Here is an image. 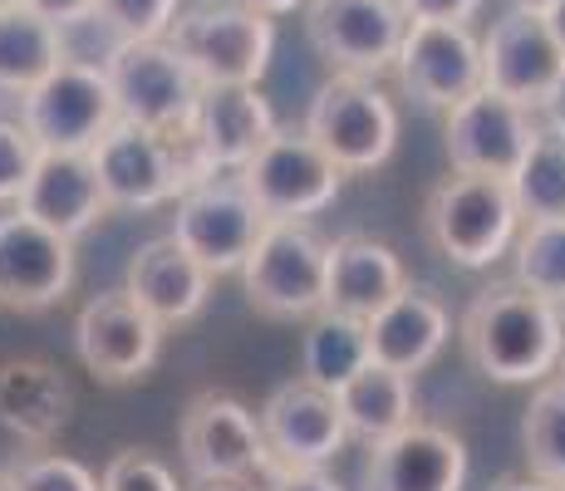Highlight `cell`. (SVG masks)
<instances>
[{
    "label": "cell",
    "instance_id": "obj_38",
    "mask_svg": "<svg viewBox=\"0 0 565 491\" xmlns=\"http://www.w3.org/2000/svg\"><path fill=\"white\" fill-rule=\"evenodd\" d=\"M25 6H35L45 20L64 30H79V25H94V10H99V0H25Z\"/></svg>",
    "mask_w": 565,
    "mask_h": 491
},
{
    "label": "cell",
    "instance_id": "obj_9",
    "mask_svg": "<svg viewBox=\"0 0 565 491\" xmlns=\"http://www.w3.org/2000/svg\"><path fill=\"white\" fill-rule=\"evenodd\" d=\"M236 178L246 182V192L256 196V206L270 222H315L340 202L350 172L315 143L306 128H276L266 148Z\"/></svg>",
    "mask_w": 565,
    "mask_h": 491
},
{
    "label": "cell",
    "instance_id": "obj_45",
    "mask_svg": "<svg viewBox=\"0 0 565 491\" xmlns=\"http://www.w3.org/2000/svg\"><path fill=\"white\" fill-rule=\"evenodd\" d=\"M556 378H565V354H561V369H556Z\"/></svg>",
    "mask_w": 565,
    "mask_h": 491
},
{
    "label": "cell",
    "instance_id": "obj_18",
    "mask_svg": "<svg viewBox=\"0 0 565 491\" xmlns=\"http://www.w3.org/2000/svg\"><path fill=\"white\" fill-rule=\"evenodd\" d=\"M260 433L280 467H330L354 442L340 398L300 374L260 403Z\"/></svg>",
    "mask_w": 565,
    "mask_h": 491
},
{
    "label": "cell",
    "instance_id": "obj_26",
    "mask_svg": "<svg viewBox=\"0 0 565 491\" xmlns=\"http://www.w3.org/2000/svg\"><path fill=\"white\" fill-rule=\"evenodd\" d=\"M64 35L70 30L45 20L25 0H6L0 6V94H25L64 60Z\"/></svg>",
    "mask_w": 565,
    "mask_h": 491
},
{
    "label": "cell",
    "instance_id": "obj_48",
    "mask_svg": "<svg viewBox=\"0 0 565 491\" xmlns=\"http://www.w3.org/2000/svg\"><path fill=\"white\" fill-rule=\"evenodd\" d=\"M561 491H565V487H561Z\"/></svg>",
    "mask_w": 565,
    "mask_h": 491
},
{
    "label": "cell",
    "instance_id": "obj_13",
    "mask_svg": "<svg viewBox=\"0 0 565 491\" xmlns=\"http://www.w3.org/2000/svg\"><path fill=\"white\" fill-rule=\"evenodd\" d=\"M168 330L128 290H104L74 320V354L84 374L104 388H128L148 378L162 359Z\"/></svg>",
    "mask_w": 565,
    "mask_h": 491
},
{
    "label": "cell",
    "instance_id": "obj_41",
    "mask_svg": "<svg viewBox=\"0 0 565 491\" xmlns=\"http://www.w3.org/2000/svg\"><path fill=\"white\" fill-rule=\"evenodd\" d=\"M487 491H561L556 482H541V477H502V482H497V487H487Z\"/></svg>",
    "mask_w": 565,
    "mask_h": 491
},
{
    "label": "cell",
    "instance_id": "obj_12",
    "mask_svg": "<svg viewBox=\"0 0 565 491\" xmlns=\"http://www.w3.org/2000/svg\"><path fill=\"white\" fill-rule=\"evenodd\" d=\"M300 25L315 60L330 74H394L398 45L408 35V15L398 0H306Z\"/></svg>",
    "mask_w": 565,
    "mask_h": 491
},
{
    "label": "cell",
    "instance_id": "obj_7",
    "mask_svg": "<svg viewBox=\"0 0 565 491\" xmlns=\"http://www.w3.org/2000/svg\"><path fill=\"white\" fill-rule=\"evenodd\" d=\"M178 452L188 482H222V477H242V482H266L276 472V457L260 433V413L242 403L236 393L206 388L182 408L178 423Z\"/></svg>",
    "mask_w": 565,
    "mask_h": 491
},
{
    "label": "cell",
    "instance_id": "obj_17",
    "mask_svg": "<svg viewBox=\"0 0 565 491\" xmlns=\"http://www.w3.org/2000/svg\"><path fill=\"white\" fill-rule=\"evenodd\" d=\"M536 128H541L536 108L516 104V98L497 89H477L452 114H443V152H448V168L458 172H487V178L512 182Z\"/></svg>",
    "mask_w": 565,
    "mask_h": 491
},
{
    "label": "cell",
    "instance_id": "obj_39",
    "mask_svg": "<svg viewBox=\"0 0 565 491\" xmlns=\"http://www.w3.org/2000/svg\"><path fill=\"white\" fill-rule=\"evenodd\" d=\"M541 124H551V128H561L565 134V70H561L556 89L546 94V104H541Z\"/></svg>",
    "mask_w": 565,
    "mask_h": 491
},
{
    "label": "cell",
    "instance_id": "obj_27",
    "mask_svg": "<svg viewBox=\"0 0 565 491\" xmlns=\"http://www.w3.org/2000/svg\"><path fill=\"white\" fill-rule=\"evenodd\" d=\"M340 413L350 423V438L354 442H384L394 438L398 428H408L418 418V403H413V374L404 369H388V364H369L350 378L340 393Z\"/></svg>",
    "mask_w": 565,
    "mask_h": 491
},
{
    "label": "cell",
    "instance_id": "obj_36",
    "mask_svg": "<svg viewBox=\"0 0 565 491\" xmlns=\"http://www.w3.org/2000/svg\"><path fill=\"white\" fill-rule=\"evenodd\" d=\"M408 20H452V25H472L487 10V0H398Z\"/></svg>",
    "mask_w": 565,
    "mask_h": 491
},
{
    "label": "cell",
    "instance_id": "obj_32",
    "mask_svg": "<svg viewBox=\"0 0 565 491\" xmlns=\"http://www.w3.org/2000/svg\"><path fill=\"white\" fill-rule=\"evenodd\" d=\"M178 15L182 0H99L94 25H104L114 40H162Z\"/></svg>",
    "mask_w": 565,
    "mask_h": 491
},
{
    "label": "cell",
    "instance_id": "obj_14",
    "mask_svg": "<svg viewBox=\"0 0 565 491\" xmlns=\"http://www.w3.org/2000/svg\"><path fill=\"white\" fill-rule=\"evenodd\" d=\"M394 84L408 104L428 114H452L482 89V35L452 20H408L394 60Z\"/></svg>",
    "mask_w": 565,
    "mask_h": 491
},
{
    "label": "cell",
    "instance_id": "obj_19",
    "mask_svg": "<svg viewBox=\"0 0 565 491\" xmlns=\"http://www.w3.org/2000/svg\"><path fill=\"white\" fill-rule=\"evenodd\" d=\"M467 442L452 428L413 418L394 438L369 442L364 457V491H462L467 487Z\"/></svg>",
    "mask_w": 565,
    "mask_h": 491
},
{
    "label": "cell",
    "instance_id": "obj_37",
    "mask_svg": "<svg viewBox=\"0 0 565 491\" xmlns=\"http://www.w3.org/2000/svg\"><path fill=\"white\" fill-rule=\"evenodd\" d=\"M266 491H344L324 467H276L266 477Z\"/></svg>",
    "mask_w": 565,
    "mask_h": 491
},
{
    "label": "cell",
    "instance_id": "obj_28",
    "mask_svg": "<svg viewBox=\"0 0 565 491\" xmlns=\"http://www.w3.org/2000/svg\"><path fill=\"white\" fill-rule=\"evenodd\" d=\"M369 364H374L369 320L344 314V310H330V305L306 320V330H300V378L340 393Z\"/></svg>",
    "mask_w": 565,
    "mask_h": 491
},
{
    "label": "cell",
    "instance_id": "obj_47",
    "mask_svg": "<svg viewBox=\"0 0 565 491\" xmlns=\"http://www.w3.org/2000/svg\"><path fill=\"white\" fill-rule=\"evenodd\" d=\"M536 6H541V0H536Z\"/></svg>",
    "mask_w": 565,
    "mask_h": 491
},
{
    "label": "cell",
    "instance_id": "obj_29",
    "mask_svg": "<svg viewBox=\"0 0 565 491\" xmlns=\"http://www.w3.org/2000/svg\"><path fill=\"white\" fill-rule=\"evenodd\" d=\"M521 222H565V134L551 124L536 128L526 158L512 172Z\"/></svg>",
    "mask_w": 565,
    "mask_h": 491
},
{
    "label": "cell",
    "instance_id": "obj_40",
    "mask_svg": "<svg viewBox=\"0 0 565 491\" xmlns=\"http://www.w3.org/2000/svg\"><path fill=\"white\" fill-rule=\"evenodd\" d=\"M242 6L260 10V15H270V20H286V15H296V10H306V0H242Z\"/></svg>",
    "mask_w": 565,
    "mask_h": 491
},
{
    "label": "cell",
    "instance_id": "obj_2",
    "mask_svg": "<svg viewBox=\"0 0 565 491\" xmlns=\"http://www.w3.org/2000/svg\"><path fill=\"white\" fill-rule=\"evenodd\" d=\"M89 152H94V168H99V182L114 212H158V206L178 202L188 188L216 178V168L206 162L192 124L162 134V128L118 118Z\"/></svg>",
    "mask_w": 565,
    "mask_h": 491
},
{
    "label": "cell",
    "instance_id": "obj_24",
    "mask_svg": "<svg viewBox=\"0 0 565 491\" xmlns=\"http://www.w3.org/2000/svg\"><path fill=\"white\" fill-rule=\"evenodd\" d=\"M404 286H408V270L394 246L374 242L364 232L330 242V266H324V305L330 310L374 320L394 295H404Z\"/></svg>",
    "mask_w": 565,
    "mask_h": 491
},
{
    "label": "cell",
    "instance_id": "obj_35",
    "mask_svg": "<svg viewBox=\"0 0 565 491\" xmlns=\"http://www.w3.org/2000/svg\"><path fill=\"white\" fill-rule=\"evenodd\" d=\"M40 148L35 134L25 128V118L20 114H0V206L6 202H20V192H25L30 172H35L40 162Z\"/></svg>",
    "mask_w": 565,
    "mask_h": 491
},
{
    "label": "cell",
    "instance_id": "obj_6",
    "mask_svg": "<svg viewBox=\"0 0 565 491\" xmlns=\"http://www.w3.org/2000/svg\"><path fill=\"white\" fill-rule=\"evenodd\" d=\"M168 40L202 84H260L276 60V20L242 0H202L172 20Z\"/></svg>",
    "mask_w": 565,
    "mask_h": 491
},
{
    "label": "cell",
    "instance_id": "obj_33",
    "mask_svg": "<svg viewBox=\"0 0 565 491\" xmlns=\"http://www.w3.org/2000/svg\"><path fill=\"white\" fill-rule=\"evenodd\" d=\"M6 477L15 491H99V472L84 467L79 457H64V452L25 457V462L10 467Z\"/></svg>",
    "mask_w": 565,
    "mask_h": 491
},
{
    "label": "cell",
    "instance_id": "obj_21",
    "mask_svg": "<svg viewBox=\"0 0 565 491\" xmlns=\"http://www.w3.org/2000/svg\"><path fill=\"white\" fill-rule=\"evenodd\" d=\"M20 212L35 222L54 226L64 236H89L114 206L94 168V152H40L35 172H30L25 192H20Z\"/></svg>",
    "mask_w": 565,
    "mask_h": 491
},
{
    "label": "cell",
    "instance_id": "obj_25",
    "mask_svg": "<svg viewBox=\"0 0 565 491\" xmlns=\"http://www.w3.org/2000/svg\"><path fill=\"white\" fill-rule=\"evenodd\" d=\"M74 418V388L50 359L0 364V428L30 447H50Z\"/></svg>",
    "mask_w": 565,
    "mask_h": 491
},
{
    "label": "cell",
    "instance_id": "obj_15",
    "mask_svg": "<svg viewBox=\"0 0 565 491\" xmlns=\"http://www.w3.org/2000/svg\"><path fill=\"white\" fill-rule=\"evenodd\" d=\"M565 50L536 0H512L482 35V89H497L516 104L536 108L556 89Z\"/></svg>",
    "mask_w": 565,
    "mask_h": 491
},
{
    "label": "cell",
    "instance_id": "obj_44",
    "mask_svg": "<svg viewBox=\"0 0 565 491\" xmlns=\"http://www.w3.org/2000/svg\"><path fill=\"white\" fill-rule=\"evenodd\" d=\"M0 491H15V487H10V477H6V472H0Z\"/></svg>",
    "mask_w": 565,
    "mask_h": 491
},
{
    "label": "cell",
    "instance_id": "obj_42",
    "mask_svg": "<svg viewBox=\"0 0 565 491\" xmlns=\"http://www.w3.org/2000/svg\"><path fill=\"white\" fill-rule=\"evenodd\" d=\"M192 491H266V482H242V477H222V482H198Z\"/></svg>",
    "mask_w": 565,
    "mask_h": 491
},
{
    "label": "cell",
    "instance_id": "obj_46",
    "mask_svg": "<svg viewBox=\"0 0 565 491\" xmlns=\"http://www.w3.org/2000/svg\"><path fill=\"white\" fill-rule=\"evenodd\" d=\"M0 6H6V0H0Z\"/></svg>",
    "mask_w": 565,
    "mask_h": 491
},
{
    "label": "cell",
    "instance_id": "obj_4",
    "mask_svg": "<svg viewBox=\"0 0 565 491\" xmlns=\"http://www.w3.org/2000/svg\"><path fill=\"white\" fill-rule=\"evenodd\" d=\"M324 266L330 242L315 232V222H266L242 266V295L260 320L306 324L324 310Z\"/></svg>",
    "mask_w": 565,
    "mask_h": 491
},
{
    "label": "cell",
    "instance_id": "obj_22",
    "mask_svg": "<svg viewBox=\"0 0 565 491\" xmlns=\"http://www.w3.org/2000/svg\"><path fill=\"white\" fill-rule=\"evenodd\" d=\"M276 128V108L260 84H202L192 134L216 172H242Z\"/></svg>",
    "mask_w": 565,
    "mask_h": 491
},
{
    "label": "cell",
    "instance_id": "obj_20",
    "mask_svg": "<svg viewBox=\"0 0 565 491\" xmlns=\"http://www.w3.org/2000/svg\"><path fill=\"white\" fill-rule=\"evenodd\" d=\"M212 270L192 256L188 246H178V236H153L128 256L124 266V290L143 305L162 330H188L202 320L206 300H212Z\"/></svg>",
    "mask_w": 565,
    "mask_h": 491
},
{
    "label": "cell",
    "instance_id": "obj_23",
    "mask_svg": "<svg viewBox=\"0 0 565 491\" xmlns=\"http://www.w3.org/2000/svg\"><path fill=\"white\" fill-rule=\"evenodd\" d=\"M452 340V314L428 286H404V295L384 305V310L369 320V344L374 359L388 369H404L418 378L423 369H433L443 359V349Z\"/></svg>",
    "mask_w": 565,
    "mask_h": 491
},
{
    "label": "cell",
    "instance_id": "obj_34",
    "mask_svg": "<svg viewBox=\"0 0 565 491\" xmlns=\"http://www.w3.org/2000/svg\"><path fill=\"white\" fill-rule=\"evenodd\" d=\"M99 491H188L168 462L148 447H124L99 472Z\"/></svg>",
    "mask_w": 565,
    "mask_h": 491
},
{
    "label": "cell",
    "instance_id": "obj_30",
    "mask_svg": "<svg viewBox=\"0 0 565 491\" xmlns=\"http://www.w3.org/2000/svg\"><path fill=\"white\" fill-rule=\"evenodd\" d=\"M521 452L531 477L565 487V378L531 388V403L521 413Z\"/></svg>",
    "mask_w": 565,
    "mask_h": 491
},
{
    "label": "cell",
    "instance_id": "obj_8",
    "mask_svg": "<svg viewBox=\"0 0 565 491\" xmlns=\"http://www.w3.org/2000/svg\"><path fill=\"white\" fill-rule=\"evenodd\" d=\"M20 118L45 152H89L118 124V98L99 60L64 54L35 89L20 94Z\"/></svg>",
    "mask_w": 565,
    "mask_h": 491
},
{
    "label": "cell",
    "instance_id": "obj_3",
    "mask_svg": "<svg viewBox=\"0 0 565 491\" xmlns=\"http://www.w3.org/2000/svg\"><path fill=\"white\" fill-rule=\"evenodd\" d=\"M521 226L526 222L507 178L448 168V178H438L423 196V236L458 270H492L507 260Z\"/></svg>",
    "mask_w": 565,
    "mask_h": 491
},
{
    "label": "cell",
    "instance_id": "obj_1",
    "mask_svg": "<svg viewBox=\"0 0 565 491\" xmlns=\"http://www.w3.org/2000/svg\"><path fill=\"white\" fill-rule=\"evenodd\" d=\"M458 344L467 364L502 388H536L561 369L565 310L521 280H492L467 300L458 320Z\"/></svg>",
    "mask_w": 565,
    "mask_h": 491
},
{
    "label": "cell",
    "instance_id": "obj_11",
    "mask_svg": "<svg viewBox=\"0 0 565 491\" xmlns=\"http://www.w3.org/2000/svg\"><path fill=\"white\" fill-rule=\"evenodd\" d=\"M266 222L270 216L256 206V196L246 192V182L236 172H216V178L198 182V188H188L172 202V236H178V246H188L216 280L242 276Z\"/></svg>",
    "mask_w": 565,
    "mask_h": 491
},
{
    "label": "cell",
    "instance_id": "obj_5",
    "mask_svg": "<svg viewBox=\"0 0 565 491\" xmlns=\"http://www.w3.org/2000/svg\"><path fill=\"white\" fill-rule=\"evenodd\" d=\"M300 128L340 162L350 178L379 172L398 148V104L369 74H330L310 94Z\"/></svg>",
    "mask_w": 565,
    "mask_h": 491
},
{
    "label": "cell",
    "instance_id": "obj_43",
    "mask_svg": "<svg viewBox=\"0 0 565 491\" xmlns=\"http://www.w3.org/2000/svg\"><path fill=\"white\" fill-rule=\"evenodd\" d=\"M541 10H546L551 30H556V40H561V50H565V0H541Z\"/></svg>",
    "mask_w": 565,
    "mask_h": 491
},
{
    "label": "cell",
    "instance_id": "obj_10",
    "mask_svg": "<svg viewBox=\"0 0 565 491\" xmlns=\"http://www.w3.org/2000/svg\"><path fill=\"white\" fill-rule=\"evenodd\" d=\"M99 64H104L108 84H114L118 118L162 128V134L192 124L198 98H202V79L168 35L162 40H114Z\"/></svg>",
    "mask_w": 565,
    "mask_h": 491
},
{
    "label": "cell",
    "instance_id": "obj_31",
    "mask_svg": "<svg viewBox=\"0 0 565 491\" xmlns=\"http://www.w3.org/2000/svg\"><path fill=\"white\" fill-rule=\"evenodd\" d=\"M512 276L565 310V222H526L512 246Z\"/></svg>",
    "mask_w": 565,
    "mask_h": 491
},
{
    "label": "cell",
    "instance_id": "obj_16",
    "mask_svg": "<svg viewBox=\"0 0 565 491\" xmlns=\"http://www.w3.org/2000/svg\"><path fill=\"white\" fill-rule=\"evenodd\" d=\"M79 242L15 206L0 216V310L45 314L70 300L79 280Z\"/></svg>",
    "mask_w": 565,
    "mask_h": 491
}]
</instances>
